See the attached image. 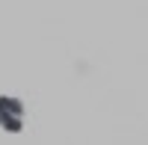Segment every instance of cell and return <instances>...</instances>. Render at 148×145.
<instances>
[{"label":"cell","mask_w":148,"mask_h":145,"mask_svg":"<svg viewBox=\"0 0 148 145\" xmlns=\"http://www.w3.org/2000/svg\"><path fill=\"white\" fill-rule=\"evenodd\" d=\"M18 116H21L18 101H12V98H3V101H0V118L6 122L9 130H18Z\"/></svg>","instance_id":"6da1fadb"}]
</instances>
